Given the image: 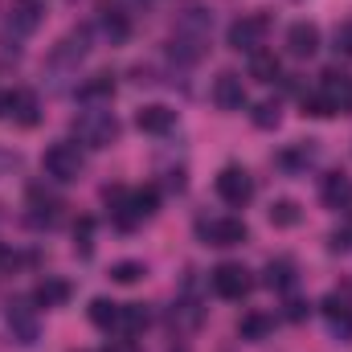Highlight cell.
I'll return each instance as SVG.
<instances>
[{"label":"cell","mask_w":352,"mask_h":352,"mask_svg":"<svg viewBox=\"0 0 352 352\" xmlns=\"http://www.w3.org/2000/svg\"><path fill=\"white\" fill-rule=\"evenodd\" d=\"M70 131L78 135L82 148H111V144L119 140V119H115L111 111H102V107H87V111L74 115Z\"/></svg>","instance_id":"6da1fadb"},{"label":"cell","mask_w":352,"mask_h":352,"mask_svg":"<svg viewBox=\"0 0 352 352\" xmlns=\"http://www.w3.org/2000/svg\"><path fill=\"white\" fill-rule=\"evenodd\" d=\"M197 234L205 246H217V250H230V246H242L250 238L246 221L242 217H201L197 221Z\"/></svg>","instance_id":"7a4b0ae2"},{"label":"cell","mask_w":352,"mask_h":352,"mask_svg":"<svg viewBox=\"0 0 352 352\" xmlns=\"http://www.w3.org/2000/svg\"><path fill=\"white\" fill-rule=\"evenodd\" d=\"M41 168L50 180H58V184H70V180H78L82 176V152L74 148V144H50L45 148V156H41Z\"/></svg>","instance_id":"3957f363"},{"label":"cell","mask_w":352,"mask_h":352,"mask_svg":"<svg viewBox=\"0 0 352 352\" xmlns=\"http://www.w3.org/2000/svg\"><path fill=\"white\" fill-rule=\"evenodd\" d=\"M266 33H270V16H266V12L238 16V21L230 25V50H238V54H258L263 41H266Z\"/></svg>","instance_id":"277c9868"},{"label":"cell","mask_w":352,"mask_h":352,"mask_svg":"<svg viewBox=\"0 0 352 352\" xmlns=\"http://www.w3.org/2000/svg\"><path fill=\"white\" fill-rule=\"evenodd\" d=\"M209 283H213V291H217L221 299H246V295L254 291V278H250V270L242 263H221L209 274Z\"/></svg>","instance_id":"5b68a950"},{"label":"cell","mask_w":352,"mask_h":352,"mask_svg":"<svg viewBox=\"0 0 352 352\" xmlns=\"http://www.w3.org/2000/svg\"><path fill=\"white\" fill-rule=\"evenodd\" d=\"M217 197H221L226 205L242 209V205L254 197V180H250V173L238 168V164H226V168L217 173Z\"/></svg>","instance_id":"8992f818"},{"label":"cell","mask_w":352,"mask_h":352,"mask_svg":"<svg viewBox=\"0 0 352 352\" xmlns=\"http://www.w3.org/2000/svg\"><path fill=\"white\" fill-rule=\"evenodd\" d=\"M4 324H8V332H12V340L16 344H33L37 340V307L33 303H25V299H12L8 307H4Z\"/></svg>","instance_id":"52a82bcc"},{"label":"cell","mask_w":352,"mask_h":352,"mask_svg":"<svg viewBox=\"0 0 352 352\" xmlns=\"http://www.w3.org/2000/svg\"><path fill=\"white\" fill-rule=\"evenodd\" d=\"M62 201L50 192V188H41V184H29V221L33 226H58L62 221Z\"/></svg>","instance_id":"ba28073f"},{"label":"cell","mask_w":352,"mask_h":352,"mask_svg":"<svg viewBox=\"0 0 352 352\" xmlns=\"http://www.w3.org/2000/svg\"><path fill=\"white\" fill-rule=\"evenodd\" d=\"M213 102L221 107V111H246V82H242V74H234V70H226V74H217V82H213Z\"/></svg>","instance_id":"9c48e42d"},{"label":"cell","mask_w":352,"mask_h":352,"mask_svg":"<svg viewBox=\"0 0 352 352\" xmlns=\"http://www.w3.org/2000/svg\"><path fill=\"white\" fill-rule=\"evenodd\" d=\"M90 54V29H70L58 45H54V62L58 66H74Z\"/></svg>","instance_id":"30bf717a"},{"label":"cell","mask_w":352,"mask_h":352,"mask_svg":"<svg viewBox=\"0 0 352 352\" xmlns=\"http://www.w3.org/2000/svg\"><path fill=\"white\" fill-rule=\"evenodd\" d=\"M135 127H140V131H148V135H164V131H173V127H176V111H173V107H164V102L140 107Z\"/></svg>","instance_id":"8fae6325"},{"label":"cell","mask_w":352,"mask_h":352,"mask_svg":"<svg viewBox=\"0 0 352 352\" xmlns=\"http://www.w3.org/2000/svg\"><path fill=\"white\" fill-rule=\"evenodd\" d=\"M4 115H8L12 123H21V127H33V123H37V94H33V90H12V94H4Z\"/></svg>","instance_id":"7c38bea8"},{"label":"cell","mask_w":352,"mask_h":352,"mask_svg":"<svg viewBox=\"0 0 352 352\" xmlns=\"http://www.w3.org/2000/svg\"><path fill=\"white\" fill-rule=\"evenodd\" d=\"M320 201H324L328 209H349L352 205V176L328 173L324 176V184H320Z\"/></svg>","instance_id":"4fadbf2b"},{"label":"cell","mask_w":352,"mask_h":352,"mask_svg":"<svg viewBox=\"0 0 352 352\" xmlns=\"http://www.w3.org/2000/svg\"><path fill=\"white\" fill-rule=\"evenodd\" d=\"M287 50H291L295 58H311V54L320 50V29H316L311 21H295V25L287 29Z\"/></svg>","instance_id":"5bb4252c"},{"label":"cell","mask_w":352,"mask_h":352,"mask_svg":"<svg viewBox=\"0 0 352 352\" xmlns=\"http://www.w3.org/2000/svg\"><path fill=\"white\" fill-rule=\"evenodd\" d=\"M324 316H328V324H332V332L340 340H352V307L344 295H328L324 299Z\"/></svg>","instance_id":"9a60e30c"},{"label":"cell","mask_w":352,"mask_h":352,"mask_svg":"<svg viewBox=\"0 0 352 352\" xmlns=\"http://www.w3.org/2000/svg\"><path fill=\"white\" fill-rule=\"evenodd\" d=\"M316 156H320L316 140H295L291 148H283V152H278V164H283V168H291V173H299V168L316 164Z\"/></svg>","instance_id":"2e32d148"},{"label":"cell","mask_w":352,"mask_h":352,"mask_svg":"<svg viewBox=\"0 0 352 352\" xmlns=\"http://www.w3.org/2000/svg\"><path fill=\"white\" fill-rule=\"evenodd\" d=\"M270 332H274V316H266V311H246L238 320V336L250 340V344H263Z\"/></svg>","instance_id":"e0dca14e"},{"label":"cell","mask_w":352,"mask_h":352,"mask_svg":"<svg viewBox=\"0 0 352 352\" xmlns=\"http://www.w3.org/2000/svg\"><path fill=\"white\" fill-rule=\"evenodd\" d=\"M148 320H152V316H148L144 303H119V324H115V328L131 340V336H140V332L148 328Z\"/></svg>","instance_id":"ac0fdd59"},{"label":"cell","mask_w":352,"mask_h":352,"mask_svg":"<svg viewBox=\"0 0 352 352\" xmlns=\"http://www.w3.org/2000/svg\"><path fill=\"white\" fill-rule=\"evenodd\" d=\"M66 299H70V283L66 278H41L37 291H33V303H41V307H62Z\"/></svg>","instance_id":"d6986e66"},{"label":"cell","mask_w":352,"mask_h":352,"mask_svg":"<svg viewBox=\"0 0 352 352\" xmlns=\"http://www.w3.org/2000/svg\"><path fill=\"white\" fill-rule=\"evenodd\" d=\"M295 278H299V274H295V263H291V258H270V263H266L263 283L270 287V291H291Z\"/></svg>","instance_id":"ffe728a7"},{"label":"cell","mask_w":352,"mask_h":352,"mask_svg":"<svg viewBox=\"0 0 352 352\" xmlns=\"http://www.w3.org/2000/svg\"><path fill=\"white\" fill-rule=\"evenodd\" d=\"M278 74H283V62H278L274 54H266V50L250 54V78H254V82H274Z\"/></svg>","instance_id":"44dd1931"},{"label":"cell","mask_w":352,"mask_h":352,"mask_svg":"<svg viewBox=\"0 0 352 352\" xmlns=\"http://www.w3.org/2000/svg\"><path fill=\"white\" fill-rule=\"evenodd\" d=\"M115 94V78L111 74H90L87 82L78 87V98L82 102H98V98H111Z\"/></svg>","instance_id":"7402d4cb"},{"label":"cell","mask_w":352,"mask_h":352,"mask_svg":"<svg viewBox=\"0 0 352 352\" xmlns=\"http://www.w3.org/2000/svg\"><path fill=\"white\" fill-rule=\"evenodd\" d=\"M41 12H45L41 0H21V4H12V25L16 29H37L41 25Z\"/></svg>","instance_id":"603a6c76"},{"label":"cell","mask_w":352,"mask_h":352,"mask_svg":"<svg viewBox=\"0 0 352 352\" xmlns=\"http://www.w3.org/2000/svg\"><path fill=\"white\" fill-rule=\"evenodd\" d=\"M336 111H340V107H336V102H332L324 90H316V94H303V115H307V119H332Z\"/></svg>","instance_id":"cb8c5ba5"},{"label":"cell","mask_w":352,"mask_h":352,"mask_svg":"<svg viewBox=\"0 0 352 352\" xmlns=\"http://www.w3.org/2000/svg\"><path fill=\"white\" fill-rule=\"evenodd\" d=\"M90 324H94V328H115V324H119V303L94 299V303H90Z\"/></svg>","instance_id":"d4e9b609"},{"label":"cell","mask_w":352,"mask_h":352,"mask_svg":"<svg viewBox=\"0 0 352 352\" xmlns=\"http://www.w3.org/2000/svg\"><path fill=\"white\" fill-rule=\"evenodd\" d=\"M148 270H144V263H135V258H123V263L111 266V283H119V287H131V283H140Z\"/></svg>","instance_id":"484cf974"},{"label":"cell","mask_w":352,"mask_h":352,"mask_svg":"<svg viewBox=\"0 0 352 352\" xmlns=\"http://www.w3.org/2000/svg\"><path fill=\"white\" fill-rule=\"evenodd\" d=\"M270 226H278V230L299 226V205H295V201H274V205H270Z\"/></svg>","instance_id":"4316f807"},{"label":"cell","mask_w":352,"mask_h":352,"mask_svg":"<svg viewBox=\"0 0 352 352\" xmlns=\"http://www.w3.org/2000/svg\"><path fill=\"white\" fill-rule=\"evenodd\" d=\"M250 119H254V127L270 131V127H278V123H283V107H278L274 98H266V102H258V107H254V115H250Z\"/></svg>","instance_id":"83f0119b"},{"label":"cell","mask_w":352,"mask_h":352,"mask_svg":"<svg viewBox=\"0 0 352 352\" xmlns=\"http://www.w3.org/2000/svg\"><path fill=\"white\" fill-rule=\"evenodd\" d=\"M102 33H107L111 41H127L131 25H127V16H123V12H102Z\"/></svg>","instance_id":"f1b7e54d"},{"label":"cell","mask_w":352,"mask_h":352,"mask_svg":"<svg viewBox=\"0 0 352 352\" xmlns=\"http://www.w3.org/2000/svg\"><path fill=\"white\" fill-rule=\"evenodd\" d=\"M90 234H94V221L78 217V226H74V250L78 254H90Z\"/></svg>","instance_id":"f546056e"},{"label":"cell","mask_w":352,"mask_h":352,"mask_svg":"<svg viewBox=\"0 0 352 352\" xmlns=\"http://www.w3.org/2000/svg\"><path fill=\"white\" fill-rule=\"evenodd\" d=\"M332 41H336V54H344V58H352V21H344V25H336Z\"/></svg>","instance_id":"4dcf8cb0"},{"label":"cell","mask_w":352,"mask_h":352,"mask_svg":"<svg viewBox=\"0 0 352 352\" xmlns=\"http://www.w3.org/2000/svg\"><path fill=\"white\" fill-rule=\"evenodd\" d=\"M328 250H332V254H349L352 250V234L349 230H336V234L328 238Z\"/></svg>","instance_id":"1f68e13d"},{"label":"cell","mask_w":352,"mask_h":352,"mask_svg":"<svg viewBox=\"0 0 352 352\" xmlns=\"http://www.w3.org/2000/svg\"><path fill=\"white\" fill-rule=\"evenodd\" d=\"M16 266H21V254H12V250L0 246V274H8V270H16Z\"/></svg>","instance_id":"d6a6232c"},{"label":"cell","mask_w":352,"mask_h":352,"mask_svg":"<svg viewBox=\"0 0 352 352\" xmlns=\"http://www.w3.org/2000/svg\"><path fill=\"white\" fill-rule=\"evenodd\" d=\"M303 316H307V303L291 299V303H287V320H303Z\"/></svg>","instance_id":"836d02e7"},{"label":"cell","mask_w":352,"mask_h":352,"mask_svg":"<svg viewBox=\"0 0 352 352\" xmlns=\"http://www.w3.org/2000/svg\"><path fill=\"white\" fill-rule=\"evenodd\" d=\"M107 352H135V344H131V340H119V344H111Z\"/></svg>","instance_id":"e575fe53"},{"label":"cell","mask_w":352,"mask_h":352,"mask_svg":"<svg viewBox=\"0 0 352 352\" xmlns=\"http://www.w3.org/2000/svg\"><path fill=\"white\" fill-rule=\"evenodd\" d=\"M0 115H4V94H0Z\"/></svg>","instance_id":"d590c367"},{"label":"cell","mask_w":352,"mask_h":352,"mask_svg":"<svg viewBox=\"0 0 352 352\" xmlns=\"http://www.w3.org/2000/svg\"><path fill=\"white\" fill-rule=\"evenodd\" d=\"M173 352H188V349H173Z\"/></svg>","instance_id":"8d00e7d4"},{"label":"cell","mask_w":352,"mask_h":352,"mask_svg":"<svg viewBox=\"0 0 352 352\" xmlns=\"http://www.w3.org/2000/svg\"><path fill=\"white\" fill-rule=\"evenodd\" d=\"M349 107H352V102H349Z\"/></svg>","instance_id":"74e56055"}]
</instances>
